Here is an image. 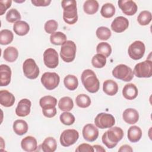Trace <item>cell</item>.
Returning a JSON list of instances; mask_svg holds the SVG:
<instances>
[{
	"mask_svg": "<svg viewBox=\"0 0 152 152\" xmlns=\"http://www.w3.org/2000/svg\"><path fill=\"white\" fill-rule=\"evenodd\" d=\"M58 107L62 111L69 112L74 107V102L69 97L65 96L60 99L58 102Z\"/></svg>",
	"mask_w": 152,
	"mask_h": 152,
	"instance_id": "cell-31",
	"label": "cell"
},
{
	"mask_svg": "<svg viewBox=\"0 0 152 152\" xmlns=\"http://www.w3.org/2000/svg\"><path fill=\"white\" fill-rule=\"evenodd\" d=\"M115 123V118L110 113H100L94 119L95 125L100 129L110 128L114 125Z\"/></svg>",
	"mask_w": 152,
	"mask_h": 152,
	"instance_id": "cell-9",
	"label": "cell"
},
{
	"mask_svg": "<svg viewBox=\"0 0 152 152\" xmlns=\"http://www.w3.org/2000/svg\"><path fill=\"white\" fill-rule=\"evenodd\" d=\"M23 71L25 77L30 80L37 78L40 73L38 66L32 58H28L24 61L23 64Z\"/></svg>",
	"mask_w": 152,
	"mask_h": 152,
	"instance_id": "cell-7",
	"label": "cell"
},
{
	"mask_svg": "<svg viewBox=\"0 0 152 152\" xmlns=\"http://www.w3.org/2000/svg\"><path fill=\"white\" fill-rule=\"evenodd\" d=\"M18 56V50L13 46L7 48L3 53L4 59L8 62H13L15 61Z\"/></svg>",
	"mask_w": 152,
	"mask_h": 152,
	"instance_id": "cell-28",
	"label": "cell"
},
{
	"mask_svg": "<svg viewBox=\"0 0 152 152\" xmlns=\"http://www.w3.org/2000/svg\"><path fill=\"white\" fill-rule=\"evenodd\" d=\"M77 152H93L94 149L93 146L88 144L83 143L79 145L75 149Z\"/></svg>",
	"mask_w": 152,
	"mask_h": 152,
	"instance_id": "cell-43",
	"label": "cell"
},
{
	"mask_svg": "<svg viewBox=\"0 0 152 152\" xmlns=\"http://www.w3.org/2000/svg\"><path fill=\"white\" fill-rule=\"evenodd\" d=\"M118 6L122 12L127 15H133L137 11V5L132 0H120L118 2Z\"/></svg>",
	"mask_w": 152,
	"mask_h": 152,
	"instance_id": "cell-13",
	"label": "cell"
},
{
	"mask_svg": "<svg viewBox=\"0 0 152 152\" xmlns=\"http://www.w3.org/2000/svg\"><path fill=\"white\" fill-rule=\"evenodd\" d=\"M39 104L42 110L53 109L57 104V100L55 97L51 96H45L40 98Z\"/></svg>",
	"mask_w": 152,
	"mask_h": 152,
	"instance_id": "cell-22",
	"label": "cell"
},
{
	"mask_svg": "<svg viewBox=\"0 0 152 152\" xmlns=\"http://www.w3.org/2000/svg\"><path fill=\"white\" fill-rule=\"evenodd\" d=\"M77 47L75 43L71 40H66L62 45L60 50L61 59L65 62H72L75 57Z\"/></svg>",
	"mask_w": 152,
	"mask_h": 152,
	"instance_id": "cell-4",
	"label": "cell"
},
{
	"mask_svg": "<svg viewBox=\"0 0 152 152\" xmlns=\"http://www.w3.org/2000/svg\"><path fill=\"white\" fill-rule=\"evenodd\" d=\"M50 41L55 45H62L66 41V36L61 31L55 32L50 34Z\"/></svg>",
	"mask_w": 152,
	"mask_h": 152,
	"instance_id": "cell-32",
	"label": "cell"
},
{
	"mask_svg": "<svg viewBox=\"0 0 152 152\" xmlns=\"http://www.w3.org/2000/svg\"><path fill=\"white\" fill-rule=\"evenodd\" d=\"M151 13L148 11L145 10L139 14L137 17V21L141 26H146L151 22Z\"/></svg>",
	"mask_w": 152,
	"mask_h": 152,
	"instance_id": "cell-38",
	"label": "cell"
},
{
	"mask_svg": "<svg viewBox=\"0 0 152 152\" xmlns=\"http://www.w3.org/2000/svg\"><path fill=\"white\" fill-rule=\"evenodd\" d=\"M42 85L48 90L56 88L59 84L60 77L56 72H45L40 79Z\"/></svg>",
	"mask_w": 152,
	"mask_h": 152,
	"instance_id": "cell-8",
	"label": "cell"
},
{
	"mask_svg": "<svg viewBox=\"0 0 152 152\" xmlns=\"http://www.w3.org/2000/svg\"><path fill=\"white\" fill-rule=\"evenodd\" d=\"M21 17L20 12L17 11V10L15 8L10 9L6 14V20L11 23H16L18 21H20Z\"/></svg>",
	"mask_w": 152,
	"mask_h": 152,
	"instance_id": "cell-40",
	"label": "cell"
},
{
	"mask_svg": "<svg viewBox=\"0 0 152 152\" xmlns=\"http://www.w3.org/2000/svg\"><path fill=\"white\" fill-rule=\"evenodd\" d=\"M64 21L68 24H74L78 20L77 2L75 0L62 1Z\"/></svg>",
	"mask_w": 152,
	"mask_h": 152,
	"instance_id": "cell-3",
	"label": "cell"
},
{
	"mask_svg": "<svg viewBox=\"0 0 152 152\" xmlns=\"http://www.w3.org/2000/svg\"><path fill=\"white\" fill-rule=\"evenodd\" d=\"M118 151L119 152H124V151H126V152H132L133 151V149L132 148V147L127 144H125L122 145L120 148L118 150Z\"/></svg>",
	"mask_w": 152,
	"mask_h": 152,
	"instance_id": "cell-47",
	"label": "cell"
},
{
	"mask_svg": "<svg viewBox=\"0 0 152 152\" xmlns=\"http://www.w3.org/2000/svg\"><path fill=\"white\" fill-rule=\"evenodd\" d=\"M124 135V131L120 127H111L103 134L102 140L108 148H113L122 139Z\"/></svg>",
	"mask_w": 152,
	"mask_h": 152,
	"instance_id": "cell-1",
	"label": "cell"
},
{
	"mask_svg": "<svg viewBox=\"0 0 152 152\" xmlns=\"http://www.w3.org/2000/svg\"><path fill=\"white\" fill-rule=\"evenodd\" d=\"M43 62L49 68H55L59 64V57L56 50L53 48H48L43 53Z\"/></svg>",
	"mask_w": 152,
	"mask_h": 152,
	"instance_id": "cell-12",
	"label": "cell"
},
{
	"mask_svg": "<svg viewBox=\"0 0 152 152\" xmlns=\"http://www.w3.org/2000/svg\"><path fill=\"white\" fill-rule=\"evenodd\" d=\"M31 2L36 7H46L48 6L50 2V0H31Z\"/></svg>",
	"mask_w": 152,
	"mask_h": 152,
	"instance_id": "cell-45",
	"label": "cell"
},
{
	"mask_svg": "<svg viewBox=\"0 0 152 152\" xmlns=\"http://www.w3.org/2000/svg\"><path fill=\"white\" fill-rule=\"evenodd\" d=\"M97 53L104 56L106 58L109 57L112 53L111 46L107 42H100L96 47Z\"/></svg>",
	"mask_w": 152,
	"mask_h": 152,
	"instance_id": "cell-36",
	"label": "cell"
},
{
	"mask_svg": "<svg viewBox=\"0 0 152 152\" xmlns=\"http://www.w3.org/2000/svg\"><path fill=\"white\" fill-rule=\"evenodd\" d=\"M79 138L78 132L74 129L64 130L60 136L61 144L64 147H69L75 144Z\"/></svg>",
	"mask_w": 152,
	"mask_h": 152,
	"instance_id": "cell-11",
	"label": "cell"
},
{
	"mask_svg": "<svg viewBox=\"0 0 152 152\" xmlns=\"http://www.w3.org/2000/svg\"><path fill=\"white\" fill-rule=\"evenodd\" d=\"M115 13V7L111 3H106L101 8L100 14L102 17L106 18L112 17Z\"/></svg>",
	"mask_w": 152,
	"mask_h": 152,
	"instance_id": "cell-33",
	"label": "cell"
},
{
	"mask_svg": "<svg viewBox=\"0 0 152 152\" xmlns=\"http://www.w3.org/2000/svg\"><path fill=\"white\" fill-rule=\"evenodd\" d=\"M103 90L108 96H114L118 91V84L112 80H107L103 84Z\"/></svg>",
	"mask_w": 152,
	"mask_h": 152,
	"instance_id": "cell-23",
	"label": "cell"
},
{
	"mask_svg": "<svg viewBox=\"0 0 152 152\" xmlns=\"http://www.w3.org/2000/svg\"><path fill=\"white\" fill-rule=\"evenodd\" d=\"M15 100L14 96L8 90L0 91V103L2 106L6 107H11L14 104Z\"/></svg>",
	"mask_w": 152,
	"mask_h": 152,
	"instance_id": "cell-20",
	"label": "cell"
},
{
	"mask_svg": "<svg viewBox=\"0 0 152 152\" xmlns=\"http://www.w3.org/2000/svg\"><path fill=\"white\" fill-rule=\"evenodd\" d=\"M21 147L24 151L27 152L35 151L37 148V140L34 137L27 136L22 139Z\"/></svg>",
	"mask_w": 152,
	"mask_h": 152,
	"instance_id": "cell-17",
	"label": "cell"
},
{
	"mask_svg": "<svg viewBox=\"0 0 152 152\" xmlns=\"http://www.w3.org/2000/svg\"><path fill=\"white\" fill-rule=\"evenodd\" d=\"M64 84L65 87L69 90H75L78 86V78L74 75H67L64 79Z\"/></svg>",
	"mask_w": 152,
	"mask_h": 152,
	"instance_id": "cell-30",
	"label": "cell"
},
{
	"mask_svg": "<svg viewBox=\"0 0 152 152\" xmlns=\"http://www.w3.org/2000/svg\"><path fill=\"white\" fill-rule=\"evenodd\" d=\"M13 130L14 132L18 135H23L25 134L28 131L27 123L22 119H18L14 121L13 124Z\"/></svg>",
	"mask_w": 152,
	"mask_h": 152,
	"instance_id": "cell-27",
	"label": "cell"
},
{
	"mask_svg": "<svg viewBox=\"0 0 152 152\" xmlns=\"http://www.w3.org/2000/svg\"><path fill=\"white\" fill-rule=\"evenodd\" d=\"M43 152H53L57 148L56 140L51 137H47L40 145Z\"/></svg>",
	"mask_w": 152,
	"mask_h": 152,
	"instance_id": "cell-26",
	"label": "cell"
},
{
	"mask_svg": "<svg viewBox=\"0 0 152 152\" xmlns=\"http://www.w3.org/2000/svg\"><path fill=\"white\" fill-rule=\"evenodd\" d=\"M82 133L84 140L89 142L94 141L99 136L98 129L91 124H88L84 125Z\"/></svg>",
	"mask_w": 152,
	"mask_h": 152,
	"instance_id": "cell-14",
	"label": "cell"
},
{
	"mask_svg": "<svg viewBox=\"0 0 152 152\" xmlns=\"http://www.w3.org/2000/svg\"><path fill=\"white\" fill-rule=\"evenodd\" d=\"M94 151H97V152H105L106 150L101 145H93Z\"/></svg>",
	"mask_w": 152,
	"mask_h": 152,
	"instance_id": "cell-48",
	"label": "cell"
},
{
	"mask_svg": "<svg viewBox=\"0 0 152 152\" xmlns=\"http://www.w3.org/2000/svg\"><path fill=\"white\" fill-rule=\"evenodd\" d=\"M91 64L94 68H102L106 64V58L101 54L97 53L92 58Z\"/></svg>",
	"mask_w": 152,
	"mask_h": 152,
	"instance_id": "cell-39",
	"label": "cell"
},
{
	"mask_svg": "<svg viewBox=\"0 0 152 152\" xmlns=\"http://www.w3.org/2000/svg\"><path fill=\"white\" fill-rule=\"evenodd\" d=\"M138 91L134 84H126L122 89V95L127 100H133L138 96Z\"/></svg>",
	"mask_w": 152,
	"mask_h": 152,
	"instance_id": "cell-21",
	"label": "cell"
},
{
	"mask_svg": "<svg viewBox=\"0 0 152 152\" xmlns=\"http://www.w3.org/2000/svg\"><path fill=\"white\" fill-rule=\"evenodd\" d=\"M31 102L27 99L20 100L15 109V113L18 116L25 117L30 113Z\"/></svg>",
	"mask_w": 152,
	"mask_h": 152,
	"instance_id": "cell-16",
	"label": "cell"
},
{
	"mask_svg": "<svg viewBox=\"0 0 152 152\" xmlns=\"http://www.w3.org/2000/svg\"><path fill=\"white\" fill-rule=\"evenodd\" d=\"M96 34L99 39L102 40H107L111 37L112 33L109 28L101 26L97 28Z\"/></svg>",
	"mask_w": 152,
	"mask_h": 152,
	"instance_id": "cell-37",
	"label": "cell"
},
{
	"mask_svg": "<svg viewBox=\"0 0 152 152\" xmlns=\"http://www.w3.org/2000/svg\"><path fill=\"white\" fill-rule=\"evenodd\" d=\"M11 69L9 66L5 64L0 65L1 86H7L11 82Z\"/></svg>",
	"mask_w": 152,
	"mask_h": 152,
	"instance_id": "cell-18",
	"label": "cell"
},
{
	"mask_svg": "<svg viewBox=\"0 0 152 152\" xmlns=\"http://www.w3.org/2000/svg\"><path fill=\"white\" fill-rule=\"evenodd\" d=\"M12 4L11 0H1L0 1V15H2L9 8Z\"/></svg>",
	"mask_w": 152,
	"mask_h": 152,
	"instance_id": "cell-44",
	"label": "cell"
},
{
	"mask_svg": "<svg viewBox=\"0 0 152 152\" xmlns=\"http://www.w3.org/2000/svg\"><path fill=\"white\" fill-rule=\"evenodd\" d=\"M60 121L65 125H71L75 122L74 116L68 112H65L61 114L59 116Z\"/></svg>",
	"mask_w": 152,
	"mask_h": 152,
	"instance_id": "cell-41",
	"label": "cell"
},
{
	"mask_svg": "<svg viewBox=\"0 0 152 152\" xmlns=\"http://www.w3.org/2000/svg\"><path fill=\"white\" fill-rule=\"evenodd\" d=\"M44 28L47 33L52 34L58 28V23L54 20H48L45 23Z\"/></svg>",
	"mask_w": 152,
	"mask_h": 152,
	"instance_id": "cell-42",
	"label": "cell"
},
{
	"mask_svg": "<svg viewBox=\"0 0 152 152\" xmlns=\"http://www.w3.org/2000/svg\"><path fill=\"white\" fill-rule=\"evenodd\" d=\"M82 83L84 88L91 93L98 91L100 87V82L94 72L90 69L84 70L81 75Z\"/></svg>",
	"mask_w": 152,
	"mask_h": 152,
	"instance_id": "cell-2",
	"label": "cell"
},
{
	"mask_svg": "<svg viewBox=\"0 0 152 152\" xmlns=\"http://www.w3.org/2000/svg\"><path fill=\"white\" fill-rule=\"evenodd\" d=\"M122 118L125 122L132 125L138 122L139 119V113L136 109L128 108L124 111Z\"/></svg>",
	"mask_w": 152,
	"mask_h": 152,
	"instance_id": "cell-19",
	"label": "cell"
},
{
	"mask_svg": "<svg viewBox=\"0 0 152 152\" xmlns=\"http://www.w3.org/2000/svg\"><path fill=\"white\" fill-rule=\"evenodd\" d=\"M57 110L56 107L53 109H48V110H42V113L43 115L47 118H53L54 117L56 114Z\"/></svg>",
	"mask_w": 152,
	"mask_h": 152,
	"instance_id": "cell-46",
	"label": "cell"
},
{
	"mask_svg": "<svg viewBox=\"0 0 152 152\" xmlns=\"http://www.w3.org/2000/svg\"><path fill=\"white\" fill-rule=\"evenodd\" d=\"M13 30L16 34L23 36L26 35L28 33L30 26L27 22L20 20L14 24Z\"/></svg>",
	"mask_w": 152,
	"mask_h": 152,
	"instance_id": "cell-24",
	"label": "cell"
},
{
	"mask_svg": "<svg viewBox=\"0 0 152 152\" xmlns=\"http://www.w3.org/2000/svg\"><path fill=\"white\" fill-rule=\"evenodd\" d=\"M145 47L144 43L140 40H136L132 43L128 49L129 57L134 60H139L145 53Z\"/></svg>",
	"mask_w": 152,
	"mask_h": 152,
	"instance_id": "cell-10",
	"label": "cell"
},
{
	"mask_svg": "<svg viewBox=\"0 0 152 152\" xmlns=\"http://www.w3.org/2000/svg\"><path fill=\"white\" fill-rule=\"evenodd\" d=\"M12 32L8 29H4L0 31V43L2 45L10 44L13 40Z\"/></svg>",
	"mask_w": 152,
	"mask_h": 152,
	"instance_id": "cell-34",
	"label": "cell"
},
{
	"mask_svg": "<svg viewBox=\"0 0 152 152\" xmlns=\"http://www.w3.org/2000/svg\"><path fill=\"white\" fill-rule=\"evenodd\" d=\"M129 26L128 20L122 16L116 17L111 24L112 30L116 33H122L126 30Z\"/></svg>",
	"mask_w": 152,
	"mask_h": 152,
	"instance_id": "cell-15",
	"label": "cell"
},
{
	"mask_svg": "<svg viewBox=\"0 0 152 152\" xmlns=\"http://www.w3.org/2000/svg\"><path fill=\"white\" fill-rule=\"evenodd\" d=\"M112 75L117 79L124 81H130L134 77L132 69L125 64H119L116 66L112 70Z\"/></svg>",
	"mask_w": 152,
	"mask_h": 152,
	"instance_id": "cell-5",
	"label": "cell"
},
{
	"mask_svg": "<svg viewBox=\"0 0 152 152\" xmlns=\"http://www.w3.org/2000/svg\"><path fill=\"white\" fill-rule=\"evenodd\" d=\"M99 3L96 0H87L83 5L84 12L88 15H93L96 13L99 10Z\"/></svg>",
	"mask_w": 152,
	"mask_h": 152,
	"instance_id": "cell-29",
	"label": "cell"
},
{
	"mask_svg": "<svg viewBox=\"0 0 152 152\" xmlns=\"http://www.w3.org/2000/svg\"><path fill=\"white\" fill-rule=\"evenodd\" d=\"M127 137L129 141L132 142H137L140 141L142 137V131L138 126H131L128 130Z\"/></svg>",
	"mask_w": 152,
	"mask_h": 152,
	"instance_id": "cell-25",
	"label": "cell"
},
{
	"mask_svg": "<svg viewBox=\"0 0 152 152\" xmlns=\"http://www.w3.org/2000/svg\"><path fill=\"white\" fill-rule=\"evenodd\" d=\"M134 74L138 78H150L152 75V62L151 60H146L135 65Z\"/></svg>",
	"mask_w": 152,
	"mask_h": 152,
	"instance_id": "cell-6",
	"label": "cell"
},
{
	"mask_svg": "<svg viewBox=\"0 0 152 152\" xmlns=\"http://www.w3.org/2000/svg\"><path fill=\"white\" fill-rule=\"evenodd\" d=\"M76 104L81 108L88 107L91 104L90 97L86 94H78L75 98Z\"/></svg>",
	"mask_w": 152,
	"mask_h": 152,
	"instance_id": "cell-35",
	"label": "cell"
}]
</instances>
